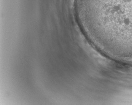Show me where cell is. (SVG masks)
I'll list each match as a JSON object with an SVG mask.
<instances>
[{
    "instance_id": "obj_1",
    "label": "cell",
    "mask_w": 132,
    "mask_h": 105,
    "mask_svg": "<svg viewBox=\"0 0 132 105\" xmlns=\"http://www.w3.org/2000/svg\"><path fill=\"white\" fill-rule=\"evenodd\" d=\"M82 29L102 43L132 44V0H75Z\"/></svg>"
}]
</instances>
